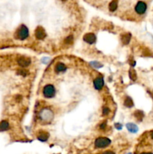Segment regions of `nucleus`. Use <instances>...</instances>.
<instances>
[{
	"label": "nucleus",
	"mask_w": 153,
	"mask_h": 154,
	"mask_svg": "<svg viewBox=\"0 0 153 154\" xmlns=\"http://www.w3.org/2000/svg\"><path fill=\"white\" fill-rule=\"evenodd\" d=\"M111 143V141L107 138H98L95 140V147L98 148H104V147H107L110 145Z\"/></svg>",
	"instance_id": "1"
},
{
	"label": "nucleus",
	"mask_w": 153,
	"mask_h": 154,
	"mask_svg": "<svg viewBox=\"0 0 153 154\" xmlns=\"http://www.w3.org/2000/svg\"><path fill=\"white\" fill-rule=\"evenodd\" d=\"M56 93V90L54 86L51 84H47L45 86L43 90V94L46 98H52Z\"/></svg>",
	"instance_id": "2"
},
{
	"label": "nucleus",
	"mask_w": 153,
	"mask_h": 154,
	"mask_svg": "<svg viewBox=\"0 0 153 154\" xmlns=\"http://www.w3.org/2000/svg\"><path fill=\"white\" fill-rule=\"evenodd\" d=\"M29 36V30L26 26L22 25L18 29L17 32V38L20 40H24L28 38Z\"/></svg>",
	"instance_id": "3"
},
{
	"label": "nucleus",
	"mask_w": 153,
	"mask_h": 154,
	"mask_svg": "<svg viewBox=\"0 0 153 154\" xmlns=\"http://www.w3.org/2000/svg\"><path fill=\"white\" fill-rule=\"evenodd\" d=\"M147 6L144 2L140 1L137 3L135 6V11L138 15H143L146 11Z\"/></svg>",
	"instance_id": "4"
},
{
	"label": "nucleus",
	"mask_w": 153,
	"mask_h": 154,
	"mask_svg": "<svg viewBox=\"0 0 153 154\" xmlns=\"http://www.w3.org/2000/svg\"><path fill=\"white\" fill-rule=\"evenodd\" d=\"M35 36L38 39H44L46 37V32L44 28L38 27L35 30Z\"/></svg>",
	"instance_id": "5"
},
{
	"label": "nucleus",
	"mask_w": 153,
	"mask_h": 154,
	"mask_svg": "<svg viewBox=\"0 0 153 154\" xmlns=\"http://www.w3.org/2000/svg\"><path fill=\"white\" fill-rule=\"evenodd\" d=\"M83 40L89 44H93L95 42L96 37L93 33H87L83 36Z\"/></svg>",
	"instance_id": "6"
},
{
	"label": "nucleus",
	"mask_w": 153,
	"mask_h": 154,
	"mask_svg": "<svg viewBox=\"0 0 153 154\" xmlns=\"http://www.w3.org/2000/svg\"><path fill=\"white\" fill-rule=\"evenodd\" d=\"M18 64L22 67L29 66L31 63V59L28 57H20L17 60Z\"/></svg>",
	"instance_id": "7"
},
{
	"label": "nucleus",
	"mask_w": 153,
	"mask_h": 154,
	"mask_svg": "<svg viewBox=\"0 0 153 154\" xmlns=\"http://www.w3.org/2000/svg\"><path fill=\"white\" fill-rule=\"evenodd\" d=\"M104 84V80L102 77H97L94 81V86L96 90H99L102 89Z\"/></svg>",
	"instance_id": "8"
},
{
	"label": "nucleus",
	"mask_w": 153,
	"mask_h": 154,
	"mask_svg": "<svg viewBox=\"0 0 153 154\" xmlns=\"http://www.w3.org/2000/svg\"><path fill=\"white\" fill-rule=\"evenodd\" d=\"M126 127L128 131L132 133H136L138 131V127L134 123H128L126 125Z\"/></svg>",
	"instance_id": "9"
},
{
	"label": "nucleus",
	"mask_w": 153,
	"mask_h": 154,
	"mask_svg": "<svg viewBox=\"0 0 153 154\" xmlns=\"http://www.w3.org/2000/svg\"><path fill=\"white\" fill-rule=\"evenodd\" d=\"M131 37V35L130 33H126V34H124L122 36V41L124 45H128L129 42H130Z\"/></svg>",
	"instance_id": "10"
},
{
	"label": "nucleus",
	"mask_w": 153,
	"mask_h": 154,
	"mask_svg": "<svg viewBox=\"0 0 153 154\" xmlns=\"http://www.w3.org/2000/svg\"><path fill=\"white\" fill-rule=\"evenodd\" d=\"M118 8V0H113L109 5V10L111 11H115Z\"/></svg>",
	"instance_id": "11"
},
{
	"label": "nucleus",
	"mask_w": 153,
	"mask_h": 154,
	"mask_svg": "<svg viewBox=\"0 0 153 154\" xmlns=\"http://www.w3.org/2000/svg\"><path fill=\"white\" fill-rule=\"evenodd\" d=\"M66 67L63 63H59L58 64H56L55 67V71L56 72H63L64 71H65Z\"/></svg>",
	"instance_id": "12"
},
{
	"label": "nucleus",
	"mask_w": 153,
	"mask_h": 154,
	"mask_svg": "<svg viewBox=\"0 0 153 154\" xmlns=\"http://www.w3.org/2000/svg\"><path fill=\"white\" fill-rule=\"evenodd\" d=\"M8 128H9V123L7 122V121L3 120L2 122H0V132L6 131Z\"/></svg>",
	"instance_id": "13"
},
{
	"label": "nucleus",
	"mask_w": 153,
	"mask_h": 154,
	"mask_svg": "<svg viewBox=\"0 0 153 154\" xmlns=\"http://www.w3.org/2000/svg\"><path fill=\"white\" fill-rule=\"evenodd\" d=\"M49 138V134L47 132H41L39 134V135L38 136V138L41 141H46Z\"/></svg>",
	"instance_id": "14"
},
{
	"label": "nucleus",
	"mask_w": 153,
	"mask_h": 154,
	"mask_svg": "<svg viewBox=\"0 0 153 154\" xmlns=\"http://www.w3.org/2000/svg\"><path fill=\"white\" fill-rule=\"evenodd\" d=\"M124 104H125V105L126 106V107H128V108H131L134 105V102L133 101H132L131 98L128 96L126 99H125V103H124Z\"/></svg>",
	"instance_id": "15"
},
{
	"label": "nucleus",
	"mask_w": 153,
	"mask_h": 154,
	"mask_svg": "<svg viewBox=\"0 0 153 154\" xmlns=\"http://www.w3.org/2000/svg\"><path fill=\"white\" fill-rule=\"evenodd\" d=\"M134 116H135V117L137 119V120L141 121V120H143V118L144 114H143V111H135V113H134Z\"/></svg>",
	"instance_id": "16"
},
{
	"label": "nucleus",
	"mask_w": 153,
	"mask_h": 154,
	"mask_svg": "<svg viewBox=\"0 0 153 154\" xmlns=\"http://www.w3.org/2000/svg\"><path fill=\"white\" fill-rule=\"evenodd\" d=\"M129 75H130V78L132 81H135L137 79V73L134 69H131L129 72Z\"/></svg>",
	"instance_id": "17"
},
{
	"label": "nucleus",
	"mask_w": 153,
	"mask_h": 154,
	"mask_svg": "<svg viewBox=\"0 0 153 154\" xmlns=\"http://www.w3.org/2000/svg\"><path fill=\"white\" fill-rule=\"evenodd\" d=\"M72 41H73V36H68V37L65 39V44H67V45L71 44L72 43Z\"/></svg>",
	"instance_id": "18"
},
{
	"label": "nucleus",
	"mask_w": 153,
	"mask_h": 154,
	"mask_svg": "<svg viewBox=\"0 0 153 154\" xmlns=\"http://www.w3.org/2000/svg\"><path fill=\"white\" fill-rule=\"evenodd\" d=\"M91 64L92 65V66H94L95 67H96V68H100V67L102 66V65H101L99 63H98V62H93V63H91Z\"/></svg>",
	"instance_id": "19"
},
{
	"label": "nucleus",
	"mask_w": 153,
	"mask_h": 154,
	"mask_svg": "<svg viewBox=\"0 0 153 154\" xmlns=\"http://www.w3.org/2000/svg\"><path fill=\"white\" fill-rule=\"evenodd\" d=\"M109 112H110V110H109V108H104V110H103V114L104 115L108 114Z\"/></svg>",
	"instance_id": "20"
},
{
	"label": "nucleus",
	"mask_w": 153,
	"mask_h": 154,
	"mask_svg": "<svg viewBox=\"0 0 153 154\" xmlns=\"http://www.w3.org/2000/svg\"><path fill=\"white\" fill-rule=\"evenodd\" d=\"M18 73L20 74V75H23V76H26L27 75V72H26L25 70H20Z\"/></svg>",
	"instance_id": "21"
},
{
	"label": "nucleus",
	"mask_w": 153,
	"mask_h": 154,
	"mask_svg": "<svg viewBox=\"0 0 153 154\" xmlns=\"http://www.w3.org/2000/svg\"><path fill=\"white\" fill-rule=\"evenodd\" d=\"M115 126H116V129H119V130L122 129V125L120 123H116L115 124Z\"/></svg>",
	"instance_id": "22"
},
{
	"label": "nucleus",
	"mask_w": 153,
	"mask_h": 154,
	"mask_svg": "<svg viewBox=\"0 0 153 154\" xmlns=\"http://www.w3.org/2000/svg\"><path fill=\"white\" fill-rule=\"evenodd\" d=\"M105 126H106V123H102V125H101V126H100V127H101V129H104L105 128Z\"/></svg>",
	"instance_id": "23"
},
{
	"label": "nucleus",
	"mask_w": 153,
	"mask_h": 154,
	"mask_svg": "<svg viewBox=\"0 0 153 154\" xmlns=\"http://www.w3.org/2000/svg\"><path fill=\"white\" fill-rule=\"evenodd\" d=\"M151 137H152V138L153 139V132H152V133H151Z\"/></svg>",
	"instance_id": "24"
},
{
	"label": "nucleus",
	"mask_w": 153,
	"mask_h": 154,
	"mask_svg": "<svg viewBox=\"0 0 153 154\" xmlns=\"http://www.w3.org/2000/svg\"><path fill=\"white\" fill-rule=\"evenodd\" d=\"M63 1H66V0H63Z\"/></svg>",
	"instance_id": "25"
}]
</instances>
